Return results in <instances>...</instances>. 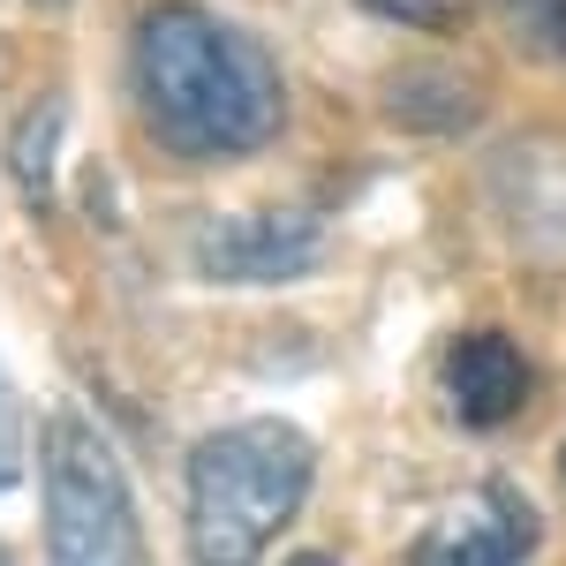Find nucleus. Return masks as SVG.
Wrapping results in <instances>:
<instances>
[{
	"label": "nucleus",
	"instance_id": "f257e3e1",
	"mask_svg": "<svg viewBox=\"0 0 566 566\" xmlns=\"http://www.w3.org/2000/svg\"><path fill=\"white\" fill-rule=\"evenodd\" d=\"M136 122L181 167L250 159L287 129V76L272 45L205 0H151L129 39Z\"/></svg>",
	"mask_w": 566,
	"mask_h": 566
},
{
	"label": "nucleus",
	"instance_id": "f03ea898",
	"mask_svg": "<svg viewBox=\"0 0 566 566\" xmlns=\"http://www.w3.org/2000/svg\"><path fill=\"white\" fill-rule=\"evenodd\" d=\"M317 483V446L287 416H242L189 446V566H258Z\"/></svg>",
	"mask_w": 566,
	"mask_h": 566
},
{
	"label": "nucleus",
	"instance_id": "7ed1b4c3",
	"mask_svg": "<svg viewBox=\"0 0 566 566\" xmlns=\"http://www.w3.org/2000/svg\"><path fill=\"white\" fill-rule=\"evenodd\" d=\"M39 491H45V566H151L122 453L106 446V431L91 416L53 408L39 423Z\"/></svg>",
	"mask_w": 566,
	"mask_h": 566
},
{
	"label": "nucleus",
	"instance_id": "20e7f679",
	"mask_svg": "<svg viewBox=\"0 0 566 566\" xmlns=\"http://www.w3.org/2000/svg\"><path fill=\"white\" fill-rule=\"evenodd\" d=\"M189 264L212 287H287L325 264V219L310 212H219L189 234Z\"/></svg>",
	"mask_w": 566,
	"mask_h": 566
},
{
	"label": "nucleus",
	"instance_id": "39448f33",
	"mask_svg": "<svg viewBox=\"0 0 566 566\" xmlns=\"http://www.w3.org/2000/svg\"><path fill=\"white\" fill-rule=\"evenodd\" d=\"M536 544H544L536 506L506 476H491L469 506H453L446 522H431L408 544V566H528Z\"/></svg>",
	"mask_w": 566,
	"mask_h": 566
},
{
	"label": "nucleus",
	"instance_id": "423d86ee",
	"mask_svg": "<svg viewBox=\"0 0 566 566\" xmlns=\"http://www.w3.org/2000/svg\"><path fill=\"white\" fill-rule=\"evenodd\" d=\"M446 400L469 431H499L528 408V363L506 333H461L446 348Z\"/></svg>",
	"mask_w": 566,
	"mask_h": 566
},
{
	"label": "nucleus",
	"instance_id": "0eeeda50",
	"mask_svg": "<svg viewBox=\"0 0 566 566\" xmlns=\"http://www.w3.org/2000/svg\"><path fill=\"white\" fill-rule=\"evenodd\" d=\"M386 122L416 136H469L483 122V84L453 61H400L386 76Z\"/></svg>",
	"mask_w": 566,
	"mask_h": 566
},
{
	"label": "nucleus",
	"instance_id": "6e6552de",
	"mask_svg": "<svg viewBox=\"0 0 566 566\" xmlns=\"http://www.w3.org/2000/svg\"><path fill=\"white\" fill-rule=\"evenodd\" d=\"M61 129H69V98H61V91H45L39 106H23V114H15V129H8V181H15V197H23L31 212L53 205Z\"/></svg>",
	"mask_w": 566,
	"mask_h": 566
},
{
	"label": "nucleus",
	"instance_id": "1a4fd4ad",
	"mask_svg": "<svg viewBox=\"0 0 566 566\" xmlns=\"http://www.w3.org/2000/svg\"><path fill=\"white\" fill-rule=\"evenodd\" d=\"M506 45L536 69H566V0H483Z\"/></svg>",
	"mask_w": 566,
	"mask_h": 566
},
{
	"label": "nucleus",
	"instance_id": "9d476101",
	"mask_svg": "<svg viewBox=\"0 0 566 566\" xmlns=\"http://www.w3.org/2000/svg\"><path fill=\"white\" fill-rule=\"evenodd\" d=\"M23 461H31L23 453V408H15V386L0 378V491L23 483Z\"/></svg>",
	"mask_w": 566,
	"mask_h": 566
},
{
	"label": "nucleus",
	"instance_id": "9b49d317",
	"mask_svg": "<svg viewBox=\"0 0 566 566\" xmlns=\"http://www.w3.org/2000/svg\"><path fill=\"white\" fill-rule=\"evenodd\" d=\"M287 566H340V559H325V552H303V559H287Z\"/></svg>",
	"mask_w": 566,
	"mask_h": 566
},
{
	"label": "nucleus",
	"instance_id": "f8f14e48",
	"mask_svg": "<svg viewBox=\"0 0 566 566\" xmlns=\"http://www.w3.org/2000/svg\"><path fill=\"white\" fill-rule=\"evenodd\" d=\"M39 8H69V0H39Z\"/></svg>",
	"mask_w": 566,
	"mask_h": 566
},
{
	"label": "nucleus",
	"instance_id": "ddd939ff",
	"mask_svg": "<svg viewBox=\"0 0 566 566\" xmlns=\"http://www.w3.org/2000/svg\"><path fill=\"white\" fill-rule=\"evenodd\" d=\"M0 566H15V559H8V544H0Z\"/></svg>",
	"mask_w": 566,
	"mask_h": 566
},
{
	"label": "nucleus",
	"instance_id": "4468645a",
	"mask_svg": "<svg viewBox=\"0 0 566 566\" xmlns=\"http://www.w3.org/2000/svg\"><path fill=\"white\" fill-rule=\"evenodd\" d=\"M559 469H566V461H559Z\"/></svg>",
	"mask_w": 566,
	"mask_h": 566
}]
</instances>
